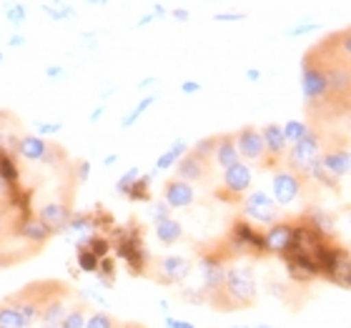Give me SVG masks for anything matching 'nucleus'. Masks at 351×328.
<instances>
[{
  "label": "nucleus",
  "instance_id": "5fc2aeb1",
  "mask_svg": "<svg viewBox=\"0 0 351 328\" xmlns=\"http://www.w3.org/2000/svg\"><path fill=\"white\" fill-rule=\"evenodd\" d=\"M346 216H349V226H351V208H346Z\"/></svg>",
  "mask_w": 351,
  "mask_h": 328
},
{
  "label": "nucleus",
  "instance_id": "b1692460",
  "mask_svg": "<svg viewBox=\"0 0 351 328\" xmlns=\"http://www.w3.org/2000/svg\"><path fill=\"white\" fill-rule=\"evenodd\" d=\"M331 43V48L341 55V58L346 60L351 66V25H346V28H341V30H337V33H331L329 38H326Z\"/></svg>",
  "mask_w": 351,
  "mask_h": 328
},
{
  "label": "nucleus",
  "instance_id": "f3484780",
  "mask_svg": "<svg viewBox=\"0 0 351 328\" xmlns=\"http://www.w3.org/2000/svg\"><path fill=\"white\" fill-rule=\"evenodd\" d=\"M241 155H239V146H236V136L234 133H223L216 140V153H213V166H219L221 171H228V168L239 166Z\"/></svg>",
  "mask_w": 351,
  "mask_h": 328
},
{
  "label": "nucleus",
  "instance_id": "f704fd0d",
  "mask_svg": "<svg viewBox=\"0 0 351 328\" xmlns=\"http://www.w3.org/2000/svg\"><path fill=\"white\" fill-rule=\"evenodd\" d=\"M86 328H118V323L110 314H103V311H98V314L88 316Z\"/></svg>",
  "mask_w": 351,
  "mask_h": 328
},
{
  "label": "nucleus",
  "instance_id": "4c0bfd02",
  "mask_svg": "<svg viewBox=\"0 0 351 328\" xmlns=\"http://www.w3.org/2000/svg\"><path fill=\"white\" fill-rule=\"evenodd\" d=\"M183 301H186V303L204 306V303H208V296L204 293V288H198V291H193V288H186V291H183Z\"/></svg>",
  "mask_w": 351,
  "mask_h": 328
},
{
  "label": "nucleus",
  "instance_id": "f03ea898",
  "mask_svg": "<svg viewBox=\"0 0 351 328\" xmlns=\"http://www.w3.org/2000/svg\"><path fill=\"white\" fill-rule=\"evenodd\" d=\"M301 93L306 101L308 118H314L329 101V73H326V66L319 58V53L314 51V45L301 60Z\"/></svg>",
  "mask_w": 351,
  "mask_h": 328
},
{
  "label": "nucleus",
  "instance_id": "1a4fd4ad",
  "mask_svg": "<svg viewBox=\"0 0 351 328\" xmlns=\"http://www.w3.org/2000/svg\"><path fill=\"white\" fill-rule=\"evenodd\" d=\"M261 133H263V140H266V158H263L261 168L276 173L278 168H284L286 153H289V140L284 136V125L269 123L263 125Z\"/></svg>",
  "mask_w": 351,
  "mask_h": 328
},
{
  "label": "nucleus",
  "instance_id": "39448f33",
  "mask_svg": "<svg viewBox=\"0 0 351 328\" xmlns=\"http://www.w3.org/2000/svg\"><path fill=\"white\" fill-rule=\"evenodd\" d=\"M193 263L186 255H156L148 263V273L154 276L156 283L163 286H181L191 276Z\"/></svg>",
  "mask_w": 351,
  "mask_h": 328
},
{
  "label": "nucleus",
  "instance_id": "7c9ffc66",
  "mask_svg": "<svg viewBox=\"0 0 351 328\" xmlns=\"http://www.w3.org/2000/svg\"><path fill=\"white\" fill-rule=\"evenodd\" d=\"M75 263H78V268H81L83 273H98V268H101V258H98L93 251H88V248H78Z\"/></svg>",
  "mask_w": 351,
  "mask_h": 328
},
{
  "label": "nucleus",
  "instance_id": "2eb2a0df",
  "mask_svg": "<svg viewBox=\"0 0 351 328\" xmlns=\"http://www.w3.org/2000/svg\"><path fill=\"white\" fill-rule=\"evenodd\" d=\"M163 201L169 203L171 211L173 208H189V205L196 203V190L191 183L181 181V178H171L163 186Z\"/></svg>",
  "mask_w": 351,
  "mask_h": 328
},
{
  "label": "nucleus",
  "instance_id": "7ed1b4c3",
  "mask_svg": "<svg viewBox=\"0 0 351 328\" xmlns=\"http://www.w3.org/2000/svg\"><path fill=\"white\" fill-rule=\"evenodd\" d=\"M324 140H326V136H324L322 131H316L314 125H311V131H308L306 138H301L299 143H293V146L289 148L284 166L289 168V171H293V173H299L311 181L314 168L322 163Z\"/></svg>",
  "mask_w": 351,
  "mask_h": 328
},
{
  "label": "nucleus",
  "instance_id": "ddd939ff",
  "mask_svg": "<svg viewBox=\"0 0 351 328\" xmlns=\"http://www.w3.org/2000/svg\"><path fill=\"white\" fill-rule=\"evenodd\" d=\"M326 281L339 288H351V253L344 246H334V258H331V266L326 270Z\"/></svg>",
  "mask_w": 351,
  "mask_h": 328
},
{
  "label": "nucleus",
  "instance_id": "423d86ee",
  "mask_svg": "<svg viewBox=\"0 0 351 328\" xmlns=\"http://www.w3.org/2000/svg\"><path fill=\"white\" fill-rule=\"evenodd\" d=\"M228 246H231V253H269V248H266V231H256V228L251 226V220L246 218L234 220V226L228 231Z\"/></svg>",
  "mask_w": 351,
  "mask_h": 328
},
{
  "label": "nucleus",
  "instance_id": "c756f323",
  "mask_svg": "<svg viewBox=\"0 0 351 328\" xmlns=\"http://www.w3.org/2000/svg\"><path fill=\"white\" fill-rule=\"evenodd\" d=\"M154 175H156V171L154 173H148V175H141L138 181H136V186L131 188V193H128V201H151V181H154Z\"/></svg>",
  "mask_w": 351,
  "mask_h": 328
},
{
  "label": "nucleus",
  "instance_id": "bb28decb",
  "mask_svg": "<svg viewBox=\"0 0 351 328\" xmlns=\"http://www.w3.org/2000/svg\"><path fill=\"white\" fill-rule=\"evenodd\" d=\"M86 311H88V301H81L78 306H73L66 314V318H63L60 328H86V323H88Z\"/></svg>",
  "mask_w": 351,
  "mask_h": 328
},
{
  "label": "nucleus",
  "instance_id": "c03bdc74",
  "mask_svg": "<svg viewBox=\"0 0 351 328\" xmlns=\"http://www.w3.org/2000/svg\"><path fill=\"white\" fill-rule=\"evenodd\" d=\"M88 173H90V163L81 161V163H78V175H75V178L83 183V181H88Z\"/></svg>",
  "mask_w": 351,
  "mask_h": 328
},
{
  "label": "nucleus",
  "instance_id": "9b49d317",
  "mask_svg": "<svg viewBox=\"0 0 351 328\" xmlns=\"http://www.w3.org/2000/svg\"><path fill=\"white\" fill-rule=\"evenodd\" d=\"M236 146H239V155L243 163H258L261 166L266 158V140H263L261 128L256 125H243L234 133Z\"/></svg>",
  "mask_w": 351,
  "mask_h": 328
},
{
  "label": "nucleus",
  "instance_id": "20e7f679",
  "mask_svg": "<svg viewBox=\"0 0 351 328\" xmlns=\"http://www.w3.org/2000/svg\"><path fill=\"white\" fill-rule=\"evenodd\" d=\"M254 183V173L246 163H239V166L228 168L221 175V186L216 188V198L223 201V203H234L241 205L243 198L249 196V188Z\"/></svg>",
  "mask_w": 351,
  "mask_h": 328
},
{
  "label": "nucleus",
  "instance_id": "6ab92c4d",
  "mask_svg": "<svg viewBox=\"0 0 351 328\" xmlns=\"http://www.w3.org/2000/svg\"><path fill=\"white\" fill-rule=\"evenodd\" d=\"M18 236H21V238H25V241H30V243H36V246H43V243L48 241L53 234L38 218H21Z\"/></svg>",
  "mask_w": 351,
  "mask_h": 328
},
{
  "label": "nucleus",
  "instance_id": "aec40b11",
  "mask_svg": "<svg viewBox=\"0 0 351 328\" xmlns=\"http://www.w3.org/2000/svg\"><path fill=\"white\" fill-rule=\"evenodd\" d=\"M154 234L163 246H173L183 238V226L176 218H163L154 223Z\"/></svg>",
  "mask_w": 351,
  "mask_h": 328
},
{
  "label": "nucleus",
  "instance_id": "ea45409f",
  "mask_svg": "<svg viewBox=\"0 0 351 328\" xmlns=\"http://www.w3.org/2000/svg\"><path fill=\"white\" fill-rule=\"evenodd\" d=\"M63 158H66V153H63L58 146H51V148H48V155H45V163H51V166H58Z\"/></svg>",
  "mask_w": 351,
  "mask_h": 328
},
{
  "label": "nucleus",
  "instance_id": "603ef678",
  "mask_svg": "<svg viewBox=\"0 0 351 328\" xmlns=\"http://www.w3.org/2000/svg\"><path fill=\"white\" fill-rule=\"evenodd\" d=\"M249 78L251 81H258V71H249Z\"/></svg>",
  "mask_w": 351,
  "mask_h": 328
},
{
  "label": "nucleus",
  "instance_id": "cd10ccee",
  "mask_svg": "<svg viewBox=\"0 0 351 328\" xmlns=\"http://www.w3.org/2000/svg\"><path fill=\"white\" fill-rule=\"evenodd\" d=\"M308 131H311L308 121H289V123L284 125V136H286V140H289V146L299 143L301 138H306Z\"/></svg>",
  "mask_w": 351,
  "mask_h": 328
},
{
  "label": "nucleus",
  "instance_id": "79ce46f5",
  "mask_svg": "<svg viewBox=\"0 0 351 328\" xmlns=\"http://www.w3.org/2000/svg\"><path fill=\"white\" fill-rule=\"evenodd\" d=\"M163 323H166V328H193V323L178 321V318H173V316H166V318H163Z\"/></svg>",
  "mask_w": 351,
  "mask_h": 328
},
{
  "label": "nucleus",
  "instance_id": "4be33fe9",
  "mask_svg": "<svg viewBox=\"0 0 351 328\" xmlns=\"http://www.w3.org/2000/svg\"><path fill=\"white\" fill-rule=\"evenodd\" d=\"M189 151H191V148H189V143H186V140L176 138L173 143H171L169 151H166V153H161V158L156 161V173H158V171H169V168L178 166V161H181Z\"/></svg>",
  "mask_w": 351,
  "mask_h": 328
},
{
  "label": "nucleus",
  "instance_id": "412c9836",
  "mask_svg": "<svg viewBox=\"0 0 351 328\" xmlns=\"http://www.w3.org/2000/svg\"><path fill=\"white\" fill-rule=\"evenodd\" d=\"M0 181L5 183L10 190L21 188V171L15 166L13 153H8L5 148L0 151Z\"/></svg>",
  "mask_w": 351,
  "mask_h": 328
},
{
  "label": "nucleus",
  "instance_id": "473e14b6",
  "mask_svg": "<svg viewBox=\"0 0 351 328\" xmlns=\"http://www.w3.org/2000/svg\"><path fill=\"white\" fill-rule=\"evenodd\" d=\"M138 178H141V171H138V168H131L128 173L121 175V178H118V183H116V193H118V196H128Z\"/></svg>",
  "mask_w": 351,
  "mask_h": 328
},
{
  "label": "nucleus",
  "instance_id": "72a5a7b5",
  "mask_svg": "<svg viewBox=\"0 0 351 328\" xmlns=\"http://www.w3.org/2000/svg\"><path fill=\"white\" fill-rule=\"evenodd\" d=\"M98 283L101 286H113V278H116V261L113 258H103L101 261V268H98Z\"/></svg>",
  "mask_w": 351,
  "mask_h": 328
},
{
  "label": "nucleus",
  "instance_id": "c85d7f7f",
  "mask_svg": "<svg viewBox=\"0 0 351 328\" xmlns=\"http://www.w3.org/2000/svg\"><path fill=\"white\" fill-rule=\"evenodd\" d=\"M43 13L51 15V21H71L75 13V8L71 3H43Z\"/></svg>",
  "mask_w": 351,
  "mask_h": 328
},
{
  "label": "nucleus",
  "instance_id": "a878e982",
  "mask_svg": "<svg viewBox=\"0 0 351 328\" xmlns=\"http://www.w3.org/2000/svg\"><path fill=\"white\" fill-rule=\"evenodd\" d=\"M0 328H25L21 311H18L10 301H3V303H0Z\"/></svg>",
  "mask_w": 351,
  "mask_h": 328
},
{
  "label": "nucleus",
  "instance_id": "dca6fc26",
  "mask_svg": "<svg viewBox=\"0 0 351 328\" xmlns=\"http://www.w3.org/2000/svg\"><path fill=\"white\" fill-rule=\"evenodd\" d=\"M291 243H293V223L278 220L276 226H271L266 231V248H269V253H276L284 258L291 251Z\"/></svg>",
  "mask_w": 351,
  "mask_h": 328
},
{
  "label": "nucleus",
  "instance_id": "0eeeda50",
  "mask_svg": "<svg viewBox=\"0 0 351 328\" xmlns=\"http://www.w3.org/2000/svg\"><path fill=\"white\" fill-rule=\"evenodd\" d=\"M243 218L254 220V223H261V226H276L281 220V205L274 201L271 196H266L263 190H254L243 198L241 203Z\"/></svg>",
  "mask_w": 351,
  "mask_h": 328
},
{
  "label": "nucleus",
  "instance_id": "a18cd8bd",
  "mask_svg": "<svg viewBox=\"0 0 351 328\" xmlns=\"http://www.w3.org/2000/svg\"><path fill=\"white\" fill-rule=\"evenodd\" d=\"M308 30H316V23H304V25H296V28H291L289 33H291V36H301V33H308Z\"/></svg>",
  "mask_w": 351,
  "mask_h": 328
},
{
  "label": "nucleus",
  "instance_id": "5701e85b",
  "mask_svg": "<svg viewBox=\"0 0 351 328\" xmlns=\"http://www.w3.org/2000/svg\"><path fill=\"white\" fill-rule=\"evenodd\" d=\"M66 299H53L48 306L43 308V314H40V321H43V326H56L60 328V323H63V318H66Z\"/></svg>",
  "mask_w": 351,
  "mask_h": 328
},
{
  "label": "nucleus",
  "instance_id": "393cba45",
  "mask_svg": "<svg viewBox=\"0 0 351 328\" xmlns=\"http://www.w3.org/2000/svg\"><path fill=\"white\" fill-rule=\"evenodd\" d=\"M156 101H158V95H156V93L146 95V98H141V101L136 103V105H133L131 113H125V116H123V121H121V128H131V125L138 123V118L143 116V113H146V110L151 108V105H154Z\"/></svg>",
  "mask_w": 351,
  "mask_h": 328
},
{
  "label": "nucleus",
  "instance_id": "de8ad7c7",
  "mask_svg": "<svg viewBox=\"0 0 351 328\" xmlns=\"http://www.w3.org/2000/svg\"><path fill=\"white\" fill-rule=\"evenodd\" d=\"M173 15H176V21L178 23L189 21V10H181V8H178V10H173Z\"/></svg>",
  "mask_w": 351,
  "mask_h": 328
},
{
  "label": "nucleus",
  "instance_id": "6e6d98bb",
  "mask_svg": "<svg viewBox=\"0 0 351 328\" xmlns=\"http://www.w3.org/2000/svg\"><path fill=\"white\" fill-rule=\"evenodd\" d=\"M3 58H5V55H3V48H0V63H3Z\"/></svg>",
  "mask_w": 351,
  "mask_h": 328
},
{
  "label": "nucleus",
  "instance_id": "37998d69",
  "mask_svg": "<svg viewBox=\"0 0 351 328\" xmlns=\"http://www.w3.org/2000/svg\"><path fill=\"white\" fill-rule=\"evenodd\" d=\"M181 90H183L186 95L201 93V83H196V81H183V83H181Z\"/></svg>",
  "mask_w": 351,
  "mask_h": 328
},
{
  "label": "nucleus",
  "instance_id": "6e6552de",
  "mask_svg": "<svg viewBox=\"0 0 351 328\" xmlns=\"http://www.w3.org/2000/svg\"><path fill=\"white\" fill-rule=\"evenodd\" d=\"M271 186H274V201H276L278 205H291V203H296V201H301V196H304V190H306V186H308V178L293 173V171H289V168L284 166L274 173Z\"/></svg>",
  "mask_w": 351,
  "mask_h": 328
},
{
  "label": "nucleus",
  "instance_id": "8fccbe9b",
  "mask_svg": "<svg viewBox=\"0 0 351 328\" xmlns=\"http://www.w3.org/2000/svg\"><path fill=\"white\" fill-rule=\"evenodd\" d=\"M118 161V155H108V158H106V161H103V163H106V166H113V163H116Z\"/></svg>",
  "mask_w": 351,
  "mask_h": 328
},
{
  "label": "nucleus",
  "instance_id": "9d476101",
  "mask_svg": "<svg viewBox=\"0 0 351 328\" xmlns=\"http://www.w3.org/2000/svg\"><path fill=\"white\" fill-rule=\"evenodd\" d=\"M198 268H201V288L204 293L208 296V301L221 293L223 283H226V261H223V255H216V253H208V255H201V261H198Z\"/></svg>",
  "mask_w": 351,
  "mask_h": 328
},
{
  "label": "nucleus",
  "instance_id": "a19ab883",
  "mask_svg": "<svg viewBox=\"0 0 351 328\" xmlns=\"http://www.w3.org/2000/svg\"><path fill=\"white\" fill-rule=\"evenodd\" d=\"M25 43H28V38L21 36V33H13V36H10V38H8V40H5L8 48H23V45H25Z\"/></svg>",
  "mask_w": 351,
  "mask_h": 328
},
{
  "label": "nucleus",
  "instance_id": "4d7b16f0",
  "mask_svg": "<svg viewBox=\"0 0 351 328\" xmlns=\"http://www.w3.org/2000/svg\"><path fill=\"white\" fill-rule=\"evenodd\" d=\"M40 328H56V326H40Z\"/></svg>",
  "mask_w": 351,
  "mask_h": 328
},
{
  "label": "nucleus",
  "instance_id": "e433bc0d",
  "mask_svg": "<svg viewBox=\"0 0 351 328\" xmlns=\"http://www.w3.org/2000/svg\"><path fill=\"white\" fill-rule=\"evenodd\" d=\"M163 218H171V208H169V203L161 198V201H156V203L151 205V220L158 223V220H163Z\"/></svg>",
  "mask_w": 351,
  "mask_h": 328
},
{
  "label": "nucleus",
  "instance_id": "49530a36",
  "mask_svg": "<svg viewBox=\"0 0 351 328\" xmlns=\"http://www.w3.org/2000/svg\"><path fill=\"white\" fill-rule=\"evenodd\" d=\"M103 113H106V103H101V105H98V108H95L93 113H90V123H98Z\"/></svg>",
  "mask_w": 351,
  "mask_h": 328
},
{
  "label": "nucleus",
  "instance_id": "4468645a",
  "mask_svg": "<svg viewBox=\"0 0 351 328\" xmlns=\"http://www.w3.org/2000/svg\"><path fill=\"white\" fill-rule=\"evenodd\" d=\"M211 161H206L201 155H196L193 151L183 155L178 166H176V178H181L186 183H198V181H206V175L211 173Z\"/></svg>",
  "mask_w": 351,
  "mask_h": 328
},
{
  "label": "nucleus",
  "instance_id": "f257e3e1",
  "mask_svg": "<svg viewBox=\"0 0 351 328\" xmlns=\"http://www.w3.org/2000/svg\"><path fill=\"white\" fill-rule=\"evenodd\" d=\"M256 299L258 286L254 270L249 266L234 263V266H228L226 283H223L221 293H216L208 301V306L216 308V311H223V314H231V311H246V308L256 306Z\"/></svg>",
  "mask_w": 351,
  "mask_h": 328
},
{
  "label": "nucleus",
  "instance_id": "09e8293b",
  "mask_svg": "<svg viewBox=\"0 0 351 328\" xmlns=\"http://www.w3.org/2000/svg\"><path fill=\"white\" fill-rule=\"evenodd\" d=\"M154 83H156V78H146V81H141V83H138V88H141V90H143V88L154 86Z\"/></svg>",
  "mask_w": 351,
  "mask_h": 328
},
{
  "label": "nucleus",
  "instance_id": "2f4dec72",
  "mask_svg": "<svg viewBox=\"0 0 351 328\" xmlns=\"http://www.w3.org/2000/svg\"><path fill=\"white\" fill-rule=\"evenodd\" d=\"M5 21L13 25V28H21L23 23L28 21V10H25V5L23 3H10V5L5 8Z\"/></svg>",
  "mask_w": 351,
  "mask_h": 328
},
{
  "label": "nucleus",
  "instance_id": "f8f14e48",
  "mask_svg": "<svg viewBox=\"0 0 351 328\" xmlns=\"http://www.w3.org/2000/svg\"><path fill=\"white\" fill-rule=\"evenodd\" d=\"M73 216H75V213L71 211V205H68V203H60V201H56V203L40 205V211H38V220H40V223H43V226L48 228V231H51L53 236L68 231L71 220H73Z\"/></svg>",
  "mask_w": 351,
  "mask_h": 328
},
{
  "label": "nucleus",
  "instance_id": "3c124183",
  "mask_svg": "<svg viewBox=\"0 0 351 328\" xmlns=\"http://www.w3.org/2000/svg\"><path fill=\"white\" fill-rule=\"evenodd\" d=\"M3 143H5V133H3V125H0V151L5 148V146H3Z\"/></svg>",
  "mask_w": 351,
  "mask_h": 328
},
{
  "label": "nucleus",
  "instance_id": "a211bd4d",
  "mask_svg": "<svg viewBox=\"0 0 351 328\" xmlns=\"http://www.w3.org/2000/svg\"><path fill=\"white\" fill-rule=\"evenodd\" d=\"M48 148H51V143H45L40 136L33 133V136H23V138H18V148H15V153L21 155L23 161L38 163V161H45Z\"/></svg>",
  "mask_w": 351,
  "mask_h": 328
},
{
  "label": "nucleus",
  "instance_id": "c9c22d12",
  "mask_svg": "<svg viewBox=\"0 0 351 328\" xmlns=\"http://www.w3.org/2000/svg\"><path fill=\"white\" fill-rule=\"evenodd\" d=\"M33 128H36V136H56V133L63 131V123L60 121H36L33 123Z\"/></svg>",
  "mask_w": 351,
  "mask_h": 328
},
{
  "label": "nucleus",
  "instance_id": "58836bf2",
  "mask_svg": "<svg viewBox=\"0 0 351 328\" xmlns=\"http://www.w3.org/2000/svg\"><path fill=\"white\" fill-rule=\"evenodd\" d=\"M66 75H68V71L63 66H48V68H45V78H51L53 83L63 81Z\"/></svg>",
  "mask_w": 351,
  "mask_h": 328
},
{
  "label": "nucleus",
  "instance_id": "864d4df0",
  "mask_svg": "<svg viewBox=\"0 0 351 328\" xmlns=\"http://www.w3.org/2000/svg\"><path fill=\"white\" fill-rule=\"evenodd\" d=\"M234 328H271V326H234Z\"/></svg>",
  "mask_w": 351,
  "mask_h": 328
}]
</instances>
